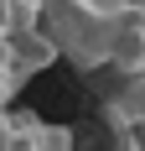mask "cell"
Here are the masks:
<instances>
[{
  "instance_id": "cell-1",
  "label": "cell",
  "mask_w": 145,
  "mask_h": 151,
  "mask_svg": "<svg viewBox=\"0 0 145 151\" xmlns=\"http://www.w3.org/2000/svg\"><path fill=\"white\" fill-rule=\"evenodd\" d=\"M124 5L130 0H42V26L78 73H104Z\"/></svg>"
},
{
  "instance_id": "cell-2",
  "label": "cell",
  "mask_w": 145,
  "mask_h": 151,
  "mask_svg": "<svg viewBox=\"0 0 145 151\" xmlns=\"http://www.w3.org/2000/svg\"><path fill=\"white\" fill-rule=\"evenodd\" d=\"M109 73H119V78L145 73V11H140V5H124V16H119V26H114Z\"/></svg>"
},
{
  "instance_id": "cell-3",
  "label": "cell",
  "mask_w": 145,
  "mask_h": 151,
  "mask_svg": "<svg viewBox=\"0 0 145 151\" xmlns=\"http://www.w3.org/2000/svg\"><path fill=\"white\" fill-rule=\"evenodd\" d=\"M104 115H114V120H124V125H135V130H145V73L119 78V89L109 94Z\"/></svg>"
},
{
  "instance_id": "cell-4",
  "label": "cell",
  "mask_w": 145,
  "mask_h": 151,
  "mask_svg": "<svg viewBox=\"0 0 145 151\" xmlns=\"http://www.w3.org/2000/svg\"><path fill=\"white\" fill-rule=\"evenodd\" d=\"M26 89L21 83V73H16V52H11V26L0 21V104H11L16 94Z\"/></svg>"
},
{
  "instance_id": "cell-5",
  "label": "cell",
  "mask_w": 145,
  "mask_h": 151,
  "mask_svg": "<svg viewBox=\"0 0 145 151\" xmlns=\"http://www.w3.org/2000/svg\"><path fill=\"white\" fill-rule=\"evenodd\" d=\"M130 5H140V11H145V0H130Z\"/></svg>"
},
{
  "instance_id": "cell-6",
  "label": "cell",
  "mask_w": 145,
  "mask_h": 151,
  "mask_svg": "<svg viewBox=\"0 0 145 151\" xmlns=\"http://www.w3.org/2000/svg\"><path fill=\"white\" fill-rule=\"evenodd\" d=\"M140 151H145V130H140Z\"/></svg>"
}]
</instances>
